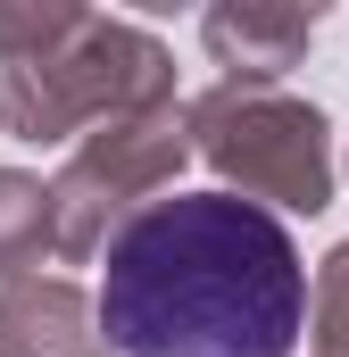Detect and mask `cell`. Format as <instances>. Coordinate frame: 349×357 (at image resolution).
Returning <instances> with one entry per match:
<instances>
[{
  "label": "cell",
  "mask_w": 349,
  "mask_h": 357,
  "mask_svg": "<svg viewBox=\"0 0 349 357\" xmlns=\"http://www.w3.org/2000/svg\"><path fill=\"white\" fill-rule=\"evenodd\" d=\"M299 324V241L242 191H174L108 233L100 333L117 357H291Z\"/></svg>",
  "instance_id": "1"
}]
</instances>
